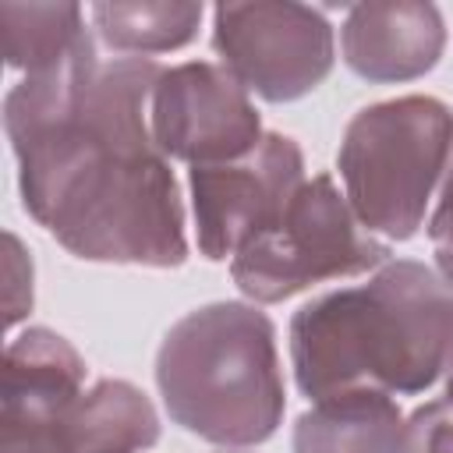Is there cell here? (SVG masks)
<instances>
[{
    "label": "cell",
    "mask_w": 453,
    "mask_h": 453,
    "mask_svg": "<svg viewBox=\"0 0 453 453\" xmlns=\"http://www.w3.org/2000/svg\"><path fill=\"white\" fill-rule=\"evenodd\" d=\"M159 74L156 60L113 57L88 88L4 117L21 205L74 258L149 269L188 258L180 188L149 127Z\"/></svg>",
    "instance_id": "1"
},
{
    "label": "cell",
    "mask_w": 453,
    "mask_h": 453,
    "mask_svg": "<svg viewBox=\"0 0 453 453\" xmlns=\"http://www.w3.org/2000/svg\"><path fill=\"white\" fill-rule=\"evenodd\" d=\"M453 354V290L435 265L389 258L290 319V368L315 403L340 393L414 396L442 382Z\"/></svg>",
    "instance_id": "2"
},
{
    "label": "cell",
    "mask_w": 453,
    "mask_h": 453,
    "mask_svg": "<svg viewBox=\"0 0 453 453\" xmlns=\"http://www.w3.org/2000/svg\"><path fill=\"white\" fill-rule=\"evenodd\" d=\"M156 386L184 432L223 449L269 442L287 411L273 319L251 301L180 315L156 350Z\"/></svg>",
    "instance_id": "3"
},
{
    "label": "cell",
    "mask_w": 453,
    "mask_h": 453,
    "mask_svg": "<svg viewBox=\"0 0 453 453\" xmlns=\"http://www.w3.org/2000/svg\"><path fill=\"white\" fill-rule=\"evenodd\" d=\"M453 163V110L435 96H396L357 110L340 138L343 195L368 234L411 241Z\"/></svg>",
    "instance_id": "4"
},
{
    "label": "cell",
    "mask_w": 453,
    "mask_h": 453,
    "mask_svg": "<svg viewBox=\"0 0 453 453\" xmlns=\"http://www.w3.org/2000/svg\"><path fill=\"white\" fill-rule=\"evenodd\" d=\"M389 244L361 226L329 173L304 177L283 212L230 258V280L251 304H280L319 283L375 273Z\"/></svg>",
    "instance_id": "5"
},
{
    "label": "cell",
    "mask_w": 453,
    "mask_h": 453,
    "mask_svg": "<svg viewBox=\"0 0 453 453\" xmlns=\"http://www.w3.org/2000/svg\"><path fill=\"white\" fill-rule=\"evenodd\" d=\"M212 50L219 64L265 103L311 96L336 64V28L326 11L294 0L212 7Z\"/></svg>",
    "instance_id": "6"
},
{
    "label": "cell",
    "mask_w": 453,
    "mask_h": 453,
    "mask_svg": "<svg viewBox=\"0 0 453 453\" xmlns=\"http://www.w3.org/2000/svg\"><path fill=\"white\" fill-rule=\"evenodd\" d=\"M304 184V152L290 134L265 131L262 142L226 163L191 166V219L195 244L209 262L234 258L255 241Z\"/></svg>",
    "instance_id": "7"
},
{
    "label": "cell",
    "mask_w": 453,
    "mask_h": 453,
    "mask_svg": "<svg viewBox=\"0 0 453 453\" xmlns=\"http://www.w3.org/2000/svg\"><path fill=\"white\" fill-rule=\"evenodd\" d=\"M149 127L156 149L188 166L241 159L265 134L251 92L212 60L163 67L149 99Z\"/></svg>",
    "instance_id": "8"
},
{
    "label": "cell",
    "mask_w": 453,
    "mask_h": 453,
    "mask_svg": "<svg viewBox=\"0 0 453 453\" xmlns=\"http://www.w3.org/2000/svg\"><path fill=\"white\" fill-rule=\"evenodd\" d=\"M85 357L46 326H28L4 350L0 442L60 432L67 411L85 393Z\"/></svg>",
    "instance_id": "9"
},
{
    "label": "cell",
    "mask_w": 453,
    "mask_h": 453,
    "mask_svg": "<svg viewBox=\"0 0 453 453\" xmlns=\"http://www.w3.org/2000/svg\"><path fill=\"white\" fill-rule=\"evenodd\" d=\"M446 50V21L435 4H354L340 25L343 64L372 85L425 78Z\"/></svg>",
    "instance_id": "10"
},
{
    "label": "cell",
    "mask_w": 453,
    "mask_h": 453,
    "mask_svg": "<svg viewBox=\"0 0 453 453\" xmlns=\"http://www.w3.org/2000/svg\"><path fill=\"white\" fill-rule=\"evenodd\" d=\"M407 418L396 396L340 393L315 400L294 421V453H403Z\"/></svg>",
    "instance_id": "11"
},
{
    "label": "cell",
    "mask_w": 453,
    "mask_h": 453,
    "mask_svg": "<svg viewBox=\"0 0 453 453\" xmlns=\"http://www.w3.org/2000/svg\"><path fill=\"white\" fill-rule=\"evenodd\" d=\"M67 453H145L159 442L156 403L127 379L88 386L60 425Z\"/></svg>",
    "instance_id": "12"
},
{
    "label": "cell",
    "mask_w": 453,
    "mask_h": 453,
    "mask_svg": "<svg viewBox=\"0 0 453 453\" xmlns=\"http://www.w3.org/2000/svg\"><path fill=\"white\" fill-rule=\"evenodd\" d=\"M205 7L184 0H106L88 7L92 35L117 57H145L173 53L198 35Z\"/></svg>",
    "instance_id": "13"
},
{
    "label": "cell",
    "mask_w": 453,
    "mask_h": 453,
    "mask_svg": "<svg viewBox=\"0 0 453 453\" xmlns=\"http://www.w3.org/2000/svg\"><path fill=\"white\" fill-rule=\"evenodd\" d=\"M4 57L18 71H39L67 57L92 25L78 4H0Z\"/></svg>",
    "instance_id": "14"
},
{
    "label": "cell",
    "mask_w": 453,
    "mask_h": 453,
    "mask_svg": "<svg viewBox=\"0 0 453 453\" xmlns=\"http://www.w3.org/2000/svg\"><path fill=\"white\" fill-rule=\"evenodd\" d=\"M403 453H453V400L439 396L407 414Z\"/></svg>",
    "instance_id": "15"
},
{
    "label": "cell",
    "mask_w": 453,
    "mask_h": 453,
    "mask_svg": "<svg viewBox=\"0 0 453 453\" xmlns=\"http://www.w3.org/2000/svg\"><path fill=\"white\" fill-rule=\"evenodd\" d=\"M4 276H7V290H4V308H7V326L14 329L21 319H28L32 311V255L21 244V237L14 230L4 234Z\"/></svg>",
    "instance_id": "16"
},
{
    "label": "cell",
    "mask_w": 453,
    "mask_h": 453,
    "mask_svg": "<svg viewBox=\"0 0 453 453\" xmlns=\"http://www.w3.org/2000/svg\"><path fill=\"white\" fill-rule=\"evenodd\" d=\"M428 241H432V255H435V273L442 276V283L453 290V163L449 173L439 188V198L428 212Z\"/></svg>",
    "instance_id": "17"
},
{
    "label": "cell",
    "mask_w": 453,
    "mask_h": 453,
    "mask_svg": "<svg viewBox=\"0 0 453 453\" xmlns=\"http://www.w3.org/2000/svg\"><path fill=\"white\" fill-rule=\"evenodd\" d=\"M0 453H67V449L60 442V432H50V435L7 439V442H0Z\"/></svg>",
    "instance_id": "18"
},
{
    "label": "cell",
    "mask_w": 453,
    "mask_h": 453,
    "mask_svg": "<svg viewBox=\"0 0 453 453\" xmlns=\"http://www.w3.org/2000/svg\"><path fill=\"white\" fill-rule=\"evenodd\" d=\"M219 453H244V449H219Z\"/></svg>",
    "instance_id": "19"
}]
</instances>
